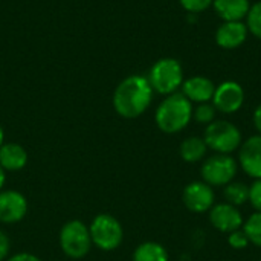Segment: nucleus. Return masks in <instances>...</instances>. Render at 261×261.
<instances>
[{"instance_id": "nucleus-1", "label": "nucleus", "mask_w": 261, "mask_h": 261, "mask_svg": "<svg viewBox=\"0 0 261 261\" xmlns=\"http://www.w3.org/2000/svg\"><path fill=\"white\" fill-rule=\"evenodd\" d=\"M153 89L142 75H130L122 80L113 93V107L125 119L141 116L153 101Z\"/></svg>"}, {"instance_id": "nucleus-2", "label": "nucleus", "mask_w": 261, "mask_h": 261, "mask_svg": "<svg viewBox=\"0 0 261 261\" xmlns=\"http://www.w3.org/2000/svg\"><path fill=\"white\" fill-rule=\"evenodd\" d=\"M193 102L187 99L182 93L176 92L159 104L154 113L156 125L161 132L174 135L182 132L193 119Z\"/></svg>"}, {"instance_id": "nucleus-3", "label": "nucleus", "mask_w": 261, "mask_h": 261, "mask_svg": "<svg viewBox=\"0 0 261 261\" xmlns=\"http://www.w3.org/2000/svg\"><path fill=\"white\" fill-rule=\"evenodd\" d=\"M147 80L153 92H158L165 96L176 93L184 83L182 64L176 58H161L151 66Z\"/></svg>"}, {"instance_id": "nucleus-4", "label": "nucleus", "mask_w": 261, "mask_h": 261, "mask_svg": "<svg viewBox=\"0 0 261 261\" xmlns=\"http://www.w3.org/2000/svg\"><path fill=\"white\" fill-rule=\"evenodd\" d=\"M203 141L208 148L220 154H231L242 145V133L237 125L229 121L216 119L206 125Z\"/></svg>"}, {"instance_id": "nucleus-5", "label": "nucleus", "mask_w": 261, "mask_h": 261, "mask_svg": "<svg viewBox=\"0 0 261 261\" xmlns=\"http://www.w3.org/2000/svg\"><path fill=\"white\" fill-rule=\"evenodd\" d=\"M89 231H90L92 243L104 252L118 249L124 240L122 225L116 217L110 214H98L92 220Z\"/></svg>"}, {"instance_id": "nucleus-6", "label": "nucleus", "mask_w": 261, "mask_h": 261, "mask_svg": "<svg viewBox=\"0 0 261 261\" xmlns=\"http://www.w3.org/2000/svg\"><path fill=\"white\" fill-rule=\"evenodd\" d=\"M92 245L90 231L81 220H70L60 231V246L69 258H84Z\"/></svg>"}, {"instance_id": "nucleus-7", "label": "nucleus", "mask_w": 261, "mask_h": 261, "mask_svg": "<svg viewBox=\"0 0 261 261\" xmlns=\"http://www.w3.org/2000/svg\"><path fill=\"white\" fill-rule=\"evenodd\" d=\"M239 164L231 154L216 153L202 165V179L210 187H226L237 176Z\"/></svg>"}, {"instance_id": "nucleus-8", "label": "nucleus", "mask_w": 261, "mask_h": 261, "mask_svg": "<svg viewBox=\"0 0 261 261\" xmlns=\"http://www.w3.org/2000/svg\"><path fill=\"white\" fill-rule=\"evenodd\" d=\"M211 102L217 112L232 115L242 109L245 102V90L237 81H223L216 86V92Z\"/></svg>"}, {"instance_id": "nucleus-9", "label": "nucleus", "mask_w": 261, "mask_h": 261, "mask_svg": "<svg viewBox=\"0 0 261 261\" xmlns=\"http://www.w3.org/2000/svg\"><path fill=\"white\" fill-rule=\"evenodd\" d=\"M184 205L196 214L200 213H208L214 206L216 194L213 187L208 184L202 182H191L185 187L184 194H182Z\"/></svg>"}, {"instance_id": "nucleus-10", "label": "nucleus", "mask_w": 261, "mask_h": 261, "mask_svg": "<svg viewBox=\"0 0 261 261\" xmlns=\"http://www.w3.org/2000/svg\"><path fill=\"white\" fill-rule=\"evenodd\" d=\"M28 213L26 197L14 190L0 191V223L12 225L24 219Z\"/></svg>"}, {"instance_id": "nucleus-11", "label": "nucleus", "mask_w": 261, "mask_h": 261, "mask_svg": "<svg viewBox=\"0 0 261 261\" xmlns=\"http://www.w3.org/2000/svg\"><path fill=\"white\" fill-rule=\"evenodd\" d=\"M210 222L211 225L225 234H231L243 226V217L237 206L231 203H217L210 211Z\"/></svg>"}, {"instance_id": "nucleus-12", "label": "nucleus", "mask_w": 261, "mask_h": 261, "mask_svg": "<svg viewBox=\"0 0 261 261\" xmlns=\"http://www.w3.org/2000/svg\"><path fill=\"white\" fill-rule=\"evenodd\" d=\"M239 164L242 170L254 177L255 180L261 179V136L255 135L242 142L239 151Z\"/></svg>"}, {"instance_id": "nucleus-13", "label": "nucleus", "mask_w": 261, "mask_h": 261, "mask_svg": "<svg viewBox=\"0 0 261 261\" xmlns=\"http://www.w3.org/2000/svg\"><path fill=\"white\" fill-rule=\"evenodd\" d=\"M249 35L248 26L243 21H223L216 31V43L219 47L232 50L240 47Z\"/></svg>"}, {"instance_id": "nucleus-14", "label": "nucleus", "mask_w": 261, "mask_h": 261, "mask_svg": "<svg viewBox=\"0 0 261 261\" xmlns=\"http://www.w3.org/2000/svg\"><path fill=\"white\" fill-rule=\"evenodd\" d=\"M214 92H216V84L210 78L196 75L188 80H184L180 93L191 102L202 104V102H210L214 96Z\"/></svg>"}, {"instance_id": "nucleus-15", "label": "nucleus", "mask_w": 261, "mask_h": 261, "mask_svg": "<svg viewBox=\"0 0 261 261\" xmlns=\"http://www.w3.org/2000/svg\"><path fill=\"white\" fill-rule=\"evenodd\" d=\"M213 8L223 21H242L246 18L251 2L249 0H214Z\"/></svg>"}, {"instance_id": "nucleus-16", "label": "nucleus", "mask_w": 261, "mask_h": 261, "mask_svg": "<svg viewBox=\"0 0 261 261\" xmlns=\"http://www.w3.org/2000/svg\"><path fill=\"white\" fill-rule=\"evenodd\" d=\"M28 164V153L20 144L8 142L0 147V167L5 171H20Z\"/></svg>"}, {"instance_id": "nucleus-17", "label": "nucleus", "mask_w": 261, "mask_h": 261, "mask_svg": "<svg viewBox=\"0 0 261 261\" xmlns=\"http://www.w3.org/2000/svg\"><path fill=\"white\" fill-rule=\"evenodd\" d=\"M206 151H208V147H206L203 138H200V136L187 138L180 144V148H179L180 158L188 164H196V162L202 161L205 158Z\"/></svg>"}, {"instance_id": "nucleus-18", "label": "nucleus", "mask_w": 261, "mask_h": 261, "mask_svg": "<svg viewBox=\"0 0 261 261\" xmlns=\"http://www.w3.org/2000/svg\"><path fill=\"white\" fill-rule=\"evenodd\" d=\"M133 261H168V252L156 242H145L135 249Z\"/></svg>"}, {"instance_id": "nucleus-19", "label": "nucleus", "mask_w": 261, "mask_h": 261, "mask_svg": "<svg viewBox=\"0 0 261 261\" xmlns=\"http://www.w3.org/2000/svg\"><path fill=\"white\" fill-rule=\"evenodd\" d=\"M249 185L243 182H231L225 187L223 196L226 199V203H231L234 206H242L246 202H249Z\"/></svg>"}, {"instance_id": "nucleus-20", "label": "nucleus", "mask_w": 261, "mask_h": 261, "mask_svg": "<svg viewBox=\"0 0 261 261\" xmlns=\"http://www.w3.org/2000/svg\"><path fill=\"white\" fill-rule=\"evenodd\" d=\"M242 229L251 245L261 248V213H254L246 222H243Z\"/></svg>"}, {"instance_id": "nucleus-21", "label": "nucleus", "mask_w": 261, "mask_h": 261, "mask_svg": "<svg viewBox=\"0 0 261 261\" xmlns=\"http://www.w3.org/2000/svg\"><path fill=\"white\" fill-rule=\"evenodd\" d=\"M246 26L255 38L261 40V2L251 5V9L246 15Z\"/></svg>"}, {"instance_id": "nucleus-22", "label": "nucleus", "mask_w": 261, "mask_h": 261, "mask_svg": "<svg viewBox=\"0 0 261 261\" xmlns=\"http://www.w3.org/2000/svg\"><path fill=\"white\" fill-rule=\"evenodd\" d=\"M216 113H217V110L213 106V102H202L193 110V118L199 124H206L208 125L213 121H216Z\"/></svg>"}, {"instance_id": "nucleus-23", "label": "nucleus", "mask_w": 261, "mask_h": 261, "mask_svg": "<svg viewBox=\"0 0 261 261\" xmlns=\"http://www.w3.org/2000/svg\"><path fill=\"white\" fill-rule=\"evenodd\" d=\"M213 2L214 0H179L182 8L188 14H196V15L206 11L210 6H213Z\"/></svg>"}, {"instance_id": "nucleus-24", "label": "nucleus", "mask_w": 261, "mask_h": 261, "mask_svg": "<svg viewBox=\"0 0 261 261\" xmlns=\"http://www.w3.org/2000/svg\"><path fill=\"white\" fill-rule=\"evenodd\" d=\"M228 243H229L231 248L239 249V251H242V249L249 246V240H248V237H246L243 229H237V231L231 232L229 237H228Z\"/></svg>"}, {"instance_id": "nucleus-25", "label": "nucleus", "mask_w": 261, "mask_h": 261, "mask_svg": "<svg viewBox=\"0 0 261 261\" xmlns=\"http://www.w3.org/2000/svg\"><path fill=\"white\" fill-rule=\"evenodd\" d=\"M249 188V202L257 213H261V179H257Z\"/></svg>"}, {"instance_id": "nucleus-26", "label": "nucleus", "mask_w": 261, "mask_h": 261, "mask_svg": "<svg viewBox=\"0 0 261 261\" xmlns=\"http://www.w3.org/2000/svg\"><path fill=\"white\" fill-rule=\"evenodd\" d=\"M9 251H11V242H9L8 236L3 231H0V261L8 258Z\"/></svg>"}, {"instance_id": "nucleus-27", "label": "nucleus", "mask_w": 261, "mask_h": 261, "mask_svg": "<svg viewBox=\"0 0 261 261\" xmlns=\"http://www.w3.org/2000/svg\"><path fill=\"white\" fill-rule=\"evenodd\" d=\"M6 261H43L41 258H38L37 255L34 254H29V252H20V254H15L12 257H9Z\"/></svg>"}, {"instance_id": "nucleus-28", "label": "nucleus", "mask_w": 261, "mask_h": 261, "mask_svg": "<svg viewBox=\"0 0 261 261\" xmlns=\"http://www.w3.org/2000/svg\"><path fill=\"white\" fill-rule=\"evenodd\" d=\"M254 125H255L258 135L261 136V104L255 109V112H254Z\"/></svg>"}, {"instance_id": "nucleus-29", "label": "nucleus", "mask_w": 261, "mask_h": 261, "mask_svg": "<svg viewBox=\"0 0 261 261\" xmlns=\"http://www.w3.org/2000/svg\"><path fill=\"white\" fill-rule=\"evenodd\" d=\"M5 182H6V174H5V170L0 167V191H2V188L5 185Z\"/></svg>"}, {"instance_id": "nucleus-30", "label": "nucleus", "mask_w": 261, "mask_h": 261, "mask_svg": "<svg viewBox=\"0 0 261 261\" xmlns=\"http://www.w3.org/2000/svg\"><path fill=\"white\" fill-rule=\"evenodd\" d=\"M3 141H5V132H3V127H2V124H0V147L5 144Z\"/></svg>"}]
</instances>
